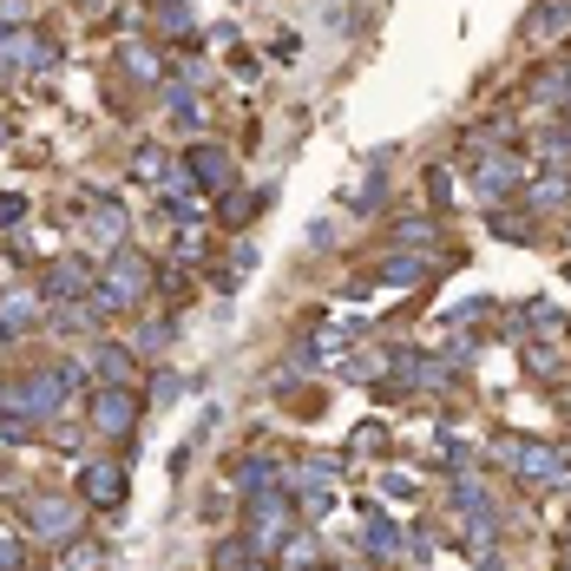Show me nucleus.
Returning a JSON list of instances; mask_svg holds the SVG:
<instances>
[{"mask_svg": "<svg viewBox=\"0 0 571 571\" xmlns=\"http://www.w3.org/2000/svg\"><path fill=\"white\" fill-rule=\"evenodd\" d=\"M145 289H151V263H145L132 243H118V250L99 263L92 309H99V316H125V309H138V302H145Z\"/></svg>", "mask_w": 571, "mask_h": 571, "instance_id": "1", "label": "nucleus"}, {"mask_svg": "<svg viewBox=\"0 0 571 571\" xmlns=\"http://www.w3.org/2000/svg\"><path fill=\"white\" fill-rule=\"evenodd\" d=\"M92 289H99V276H92L85 256H53L46 276H39V296H46V302H85Z\"/></svg>", "mask_w": 571, "mask_h": 571, "instance_id": "2", "label": "nucleus"}, {"mask_svg": "<svg viewBox=\"0 0 571 571\" xmlns=\"http://www.w3.org/2000/svg\"><path fill=\"white\" fill-rule=\"evenodd\" d=\"M26 533L33 539H46V546H66V539H79V500H26Z\"/></svg>", "mask_w": 571, "mask_h": 571, "instance_id": "3", "label": "nucleus"}, {"mask_svg": "<svg viewBox=\"0 0 571 571\" xmlns=\"http://www.w3.org/2000/svg\"><path fill=\"white\" fill-rule=\"evenodd\" d=\"M289 539V500L270 487V493H250V552H276Z\"/></svg>", "mask_w": 571, "mask_h": 571, "instance_id": "4", "label": "nucleus"}, {"mask_svg": "<svg viewBox=\"0 0 571 571\" xmlns=\"http://www.w3.org/2000/svg\"><path fill=\"white\" fill-rule=\"evenodd\" d=\"M513 454V473L526 480V487H571V467L559 447H539V441H519V447H506Z\"/></svg>", "mask_w": 571, "mask_h": 571, "instance_id": "5", "label": "nucleus"}, {"mask_svg": "<svg viewBox=\"0 0 571 571\" xmlns=\"http://www.w3.org/2000/svg\"><path fill=\"white\" fill-rule=\"evenodd\" d=\"M132 421H138V395H132L125 381H99V395H92V427L112 434V441H125Z\"/></svg>", "mask_w": 571, "mask_h": 571, "instance_id": "6", "label": "nucleus"}, {"mask_svg": "<svg viewBox=\"0 0 571 571\" xmlns=\"http://www.w3.org/2000/svg\"><path fill=\"white\" fill-rule=\"evenodd\" d=\"M53 59H59V46H53L46 33H33V26H0V66L39 72V66H53Z\"/></svg>", "mask_w": 571, "mask_h": 571, "instance_id": "7", "label": "nucleus"}, {"mask_svg": "<svg viewBox=\"0 0 571 571\" xmlns=\"http://www.w3.org/2000/svg\"><path fill=\"white\" fill-rule=\"evenodd\" d=\"M184 178H191L197 191H230V158H224L217 145H191V151H184Z\"/></svg>", "mask_w": 571, "mask_h": 571, "instance_id": "8", "label": "nucleus"}, {"mask_svg": "<svg viewBox=\"0 0 571 571\" xmlns=\"http://www.w3.org/2000/svg\"><path fill=\"white\" fill-rule=\"evenodd\" d=\"M473 164V178H480V191L487 197H506V191H519L526 184V164L519 158H506V151H493V158H467Z\"/></svg>", "mask_w": 571, "mask_h": 571, "instance_id": "9", "label": "nucleus"}, {"mask_svg": "<svg viewBox=\"0 0 571 571\" xmlns=\"http://www.w3.org/2000/svg\"><path fill=\"white\" fill-rule=\"evenodd\" d=\"M132 178H138V184H158V191H178V184H184V171H178L158 145H138V151H132Z\"/></svg>", "mask_w": 571, "mask_h": 571, "instance_id": "10", "label": "nucleus"}, {"mask_svg": "<svg viewBox=\"0 0 571 571\" xmlns=\"http://www.w3.org/2000/svg\"><path fill=\"white\" fill-rule=\"evenodd\" d=\"M33 316H39V289H26V283L7 289V296H0V342H7V335H26Z\"/></svg>", "mask_w": 571, "mask_h": 571, "instance_id": "11", "label": "nucleus"}, {"mask_svg": "<svg viewBox=\"0 0 571 571\" xmlns=\"http://www.w3.org/2000/svg\"><path fill=\"white\" fill-rule=\"evenodd\" d=\"M79 500H92V506H118V500H125L118 467H79Z\"/></svg>", "mask_w": 571, "mask_h": 571, "instance_id": "12", "label": "nucleus"}, {"mask_svg": "<svg viewBox=\"0 0 571 571\" xmlns=\"http://www.w3.org/2000/svg\"><path fill=\"white\" fill-rule=\"evenodd\" d=\"M85 230H92L99 243H112V250H118V243H125V217H118V204H112V197H99V204L85 210Z\"/></svg>", "mask_w": 571, "mask_h": 571, "instance_id": "13", "label": "nucleus"}, {"mask_svg": "<svg viewBox=\"0 0 571 571\" xmlns=\"http://www.w3.org/2000/svg\"><path fill=\"white\" fill-rule=\"evenodd\" d=\"M92 375H99V381H125V375H132V349H125V342H99V349H92Z\"/></svg>", "mask_w": 571, "mask_h": 571, "instance_id": "14", "label": "nucleus"}, {"mask_svg": "<svg viewBox=\"0 0 571 571\" xmlns=\"http://www.w3.org/2000/svg\"><path fill=\"white\" fill-rule=\"evenodd\" d=\"M99 559H105L99 539H66L59 546V571H99Z\"/></svg>", "mask_w": 571, "mask_h": 571, "instance_id": "15", "label": "nucleus"}, {"mask_svg": "<svg viewBox=\"0 0 571 571\" xmlns=\"http://www.w3.org/2000/svg\"><path fill=\"white\" fill-rule=\"evenodd\" d=\"M368 552L388 566V559H401V533L388 526V519H368Z\"/></svg>", "mask_w": 571, "mask_h": 571, "instance_id": "16", "label": "nucleus"}, {"mask_svg": "<svg viewBox=\"0 0 571 571\" xmlns=\"http://www.w3.org/2000/svg\"><path fill=\"white\" fill-rule=\"evenodd\" d=\"M559 92L571 99V59H566V66H546V72L533 79V99H559Z\"/></svg>", "mask_w": 571, "mask_h": 571, "instance_id": "17", "label": "nucleus"}, {"mask_svg": "<svg viewBox=\"0 0 571 571\" xmlns=\"http://www.w3.org/2000/svg\"><path fill=\"white\" fill-rule=\"evenodd\" d=\"M427 276V263H414V256H388V270H381V283H421Z\"/></svg>", "mask_w": 571, "mask_h": 571, "instance_id": "18", "label": "nucleus"}, {"mask_svg": "<svg viewBox=\"0 0 571 571\" xmlns=\"http://www.w3.org/2000/svg\"><path fill=\"white\" fill-rule=\"evenodd\" d=\"M526 197H533V204H566V197H571V184L559 178V171H552V178H539V184H533Z\"/></svg>", "mask_w": 571, "mask_h": 571, "instance_id": "19", "label": "nucleus"}, {"mask_svg": "<svg viewBox=\"0 0 571 571\" xmlns=\"http://www.w3.org/2000/svg\"><path fill=\"white\" fill-rule=\"evenodd\" d=\"M566 0H552V7H539V13H533V20H526V33H552V26H566Z\"/></svg>", "mask_w": 571, "mask_h": 571, "instance_id": "20", "label": "nucleus"}, {"mask_svg": "<svg viewBox=\"0 0 571 571\" xmlns=\"http://www.w3.org/2000/svg\"><path fill=\"white\" fill-rule=\"evenodd\" d=\"M250 210H256V204H250V197H237V191H230V197H224V224H250Z\"/></svg>", "mask_w": 571, "mask_h": 571, "instance_id": "21", "label": "nucleus"}, {"mask_svg": "<svg viewBox=\"0 0 571 571\" xmlns=\"http://www.w3.org/2000/svg\"><path fill=\"white\" fill-rule=\"evenodd\" d=\"M20 217H26V197H13V191H7V197H0V230H13Z\"/></svg>", "mask_w": 571, "mask_h": 571, "instance_id": "22", "label": "nucleus"}, {"mask_svg": "<svg viewBox=\"0 0 571 571\" xmlns=\"http://www.w3.org/2000/svg\"><path fill=\"white\" fill-rule=\"evenodd\" d=\"M158 26H171V33H184V7H178V0H158Z\"/></svg>", "mask_w": 571, "mask_h": 571, "instance_id": "23", "label": "nucleus"}, {"mask_svg": "<svg viewBox=\"0 0 571 571\" xmlns=\"http://www.w3.org/2000/svg\"><path fill=\"white\" fill-rule=\"evenodd\" d=\"M217 571H243V546H217Z\"/></svg>", "mask_w": 571, "mask_h": 571, "instance_id": "24", "label": "nucleus"}, {"mask_svg": "<svg viewBox=\"0 0 571 571\" xmlns=\"http://www.w3.org/2000/svg\"><path fill=\"white\" fill-rule=\"evenodd\" d=\"M493 230H500V237H526L533 224H526V217H493Z\"/></svg>", "mask_w": 571, "mask_h": 571, "instance_id": "25", "label": "nucleus"}, {"mask_svg": "<svg viewBox=\"0 0 571 571\" xmlns=\"http://www.w3.org/2000/svg\"><path fill=\"white\" fill-rule=\"evenodd\" d=\"M401 243H434V224H401Z\"/></svg>", "mask_w": 571, "mask_h": 571, "instance_id": "26", "label": "nucleus"}, {"mask_svg": "<svg viewBox=\"0 0 571 571\" xmlns=\"http://www.w3.org/2000/svg\"><path fill=\"white\" fill-rule=\"evenodd\" d=\"M559 132H566V138H571V99H566V112H559Z\"/></svg>", "mask_w": 571, "mask_h": 571, "instance_id": "27", "label": "nucleus"}, {"mask_svg": "<svg viewBox=\"0 0 571 571\" xmlns=\"http://www.w3.org/2000/svg\"><path fill=\"white\" fill-rule=\"evenodd\" d=\"M85 7H92V13H105V7H112V0H85Z\"/></svg>", "mask_w": 571, "mask_h": 571, "instance_id": "28", "label": "nucleus"}, {"mask_svg": "<svg viewBox=\"0 0 571 571\" xmlns=\"http://www.w3.org/2000/svg\"><path fill=\"white\" fill-rule=\"evenodd\" d=\"M0 145H7V118H0Z\"/></svg>", "mask_w": 571, "mask_h": 571, "instance_id": "29", "label": "nucleus"}]
</instances>
